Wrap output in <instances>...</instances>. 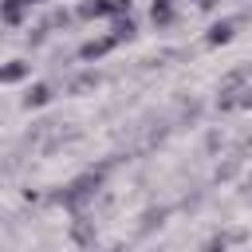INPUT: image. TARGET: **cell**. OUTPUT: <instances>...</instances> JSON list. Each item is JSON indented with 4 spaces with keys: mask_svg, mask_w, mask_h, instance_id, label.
Wrapping results in <instances>:
<instances>
[{
    "mask_svg": "<svg viewBox=\"0 0 252 252\" xmlns=\"http://www.w3.org/2000/svg\"><path fill=\"white\" fill-rule=\"evenodd\" d=\"M106 169H110V161L106 165H98V169H87V173H79L71 185H63L59 193H51V201L55 205H67V209H83L98 189H102V181H106Z\"/></svg>",
    "mask_w": 252,
    "mask_h": 252,
    "instance_id": "1",
    "label": "cell"
},
{
    "mask_svg": "<svg viewBox=\"0 0 252 252\" xmlns=\"http://www.w3.org/2000/svg\"><path fill=\"white\" fill-rule=\"evenodd\" d=\"M28 75H32V63H28V59H8V63H0V87L24 83Z\"/></svg>",
    "mask_w": 252,
    "mask_h": 252,
    "instance_id": "9",
    "label": "cell"
},
{
    "mask_svg": "<svg viewBox=\"0 0 252 252\" xmlns=\"http://www.w3.org/2000/svg\"><path fill=\"white\" fill-rule=\"evenodd\" d=\"M217 106H220L224 114H228V110H248V106H252V87H244V79H224Z\"/></svg>",
    "mask_w": 252,
    "mask_h": 252,
    "instance_id": "3",
    "label": "cell"
},
{
    "mask_svg": "<svg viewBox=\"0 0 252 252\" xmlns=\"http://www.w3.org/2000/svg\"><path fill=\"white\" fill-rule=\"evenodd\" d=\"M213 4H217V0H197V8H213Z\"/></svg>",
    "mask_w": 252,
    "mask_h": 252,
    "instance_id": "12",
    "label": "cell"
},
{
    "mask_svg": "<svg viewBox=\"0 0 252 252\" xmlns=\"http://www.w3.org/2000/svg\"><path fill=\"white\" fill-rule=\"evenodd\" d=\"M110 35H114L118 43L134 39V35H138V20H134V16H114V28H110Z\"/></svg>",
    "mask_w": 252,
    "mask_h": 252,
    "instance_id": "10",
    "label": "cell"
},
{
    "mask_svg": "<svg viewBox=\"0 0 252 252\" xmlns=\"http://www.w3.org/2000/svg\"><path fill=\"white\" fill-rule=\"evenodd\" d=\"M28 4H43V0H28Z\"/></svg>",
    "mask_w": 252,
    "mask_h": 252,
    "instance_id": "13",
    "label": "cell"
},
{
    "mask_svg": "<svg viewBox=\"0 0 252 252\" xmlns=\"http://www.w3.org/2000/svg\"><path fill=\"white\" fill-rule=\"evenodd\" d=\"M134 0H83L79 4V20H114V16H130Z\"/></svg>",
    "mask_w": 252,
    "mask_h": 252,
    "instance_id": "2",
    "label": "cell"
},
{
    "mask_svg": "<svg viewBox=\"0 0 252 252\" xmlns=\"http://www.w3.org/2000/svg\"><path fill=\"white\" fill-rule=\"evenodd\" d=\"M28 0H0V24H8V28H20L24 20H28Z\"/></svg>",
    "mask_w": 252,
    "mask_h": 252,
    "instance_id": "6",
    "label": "cell"
},
{
    "mask_svg": "<svg viewBox=\"0 0 252 252\" xmlns=\"http://www.w3.org/2000/svg\"><path fill=\"white\" fill-rule=\"evenodd\" d=\"M114 47H118V39L106 32V35H94V39H87V43L79 47V59H83V63H91V59H102V55H110Z\"/></svg>",
    "mask_w": 252,
    "mask_h": 252,
    "instance_id": "4",
    "label": "cell"
},
{
    "mask_svg": "<svg viewBox=\"0 0 252 252\" xmlns=\"http://www.w3.org/2000/svg\"><path fill=\"white\" fill-rule=\"evenodd\" d=\"M51 94H55V91H51V83H32V87H28V94L20 98V106H24V110H39V106H47V102H51Z\"/></svg>",
    "mask_w": 252,
    "mask_h": 252,
    "instance_id": "7",
    "label": "cell"
},
{
    "mask_svg": "<svg viewBox=\"0 0 252 252\" xmlns=\"http://www.w3.org/2000/svg\"><path fill=\"white\" fill-rule=\"evenodd\" d=\"M236 28H240V20H217V24L205 32V47H224V43H232Z\"/></svg>",
    "mask_w": 252,
    "mask_h": 252,
    "instance_id": "5",
    "label": "cell"
},
{
    "mask_svg": "<svg viewBox=\"0 0 252 252\" xmlns=\"http://www.w3.org/2000/svg\"><path fill=\"white\" fill-rule=\"evenodd\" d=\"M173 20H177V8H173V0H154L150 4V24L161 32V28H173Z\"/></svg>",
    "mask_w": 252,
    "mask_h": 252,
    "instance_id": "8",
    "label": "cell"
},
{
    "mask_svg": "<svg viewBox=\"0 0 252 252\" xmlns=\"http://www.w3.org/2000/svg\"><path fill=\"white\" fill-rule=\"evenodd\" d=\"M98 87V71H83L75 79H67V94H83V91H94Z\"/></svg>",
    "mask_w": 252,
    "mask_h": 252,
    "instance_id": "11",
    "label": "cell"
}]
</instances>
